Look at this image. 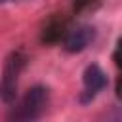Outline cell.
I'll return each mask as SVG.
<instances>
[{"label":"cell","instance_id":"6da1fadb","mask_svg":"<svg viewBox=\"0 0 122 122\" xmlns=\"http://www.w3.org/2000/svg\"><path fill=\"white\" fill-rule=\"evenodd\" d=\"M46 109H48V90L42 86H34L21 99L17 111L13 112V118L21 120V122L36 120L46 112Z\"/></svg>","mask_w":122,"mask_h":122},{"label":"cell","instance_id":"7a4b0ae2","mask_svg":"<svg viewBox=\"0 0 122 122\" xmlns=\"http://www.w3.org/2000/svg\"><path fill=\"white\" fill-rule=\"evenodd\" d=\"M107 86V74L103 72V69L99 65H88L84 71V92L86 97H82L84 101L93 99L103 88Z\"/></svg>","mask_w":122,"mask_h":122},{"label":"cell","instance_id":"3957f363","mask_svg":"<svg viewBox=\"0 0 122 122\" xmlns=\"http://www.w3.org/2000/svg\"><path fill=\"white\" fill-rule=\"evenodd\" d=\"M23 61L17 59V55L13 53L6 67H4V78H2V97L6 103H10L15 95V88H17V72H19V67H21Z\"/></svg>","mask_w":122,"mask_h":122},{"label":"cell","instance_id":"277c9868","mask_svg":"<svg viewBox=\"0 0 122 122\" xmlns=\"http://www.w3.org/2000/svg\"><path fill=\"white\" fill-rule=\"evenodd\" d=\"M95 38V30L92 27H78L74 30L69 32L67 40H65V50L71 51V53H76V51H82L84 48L90 46V42Z\"/></svg>","mask_w":122,"mask_h":122},{"label":"cell","instance_id":"5b68a950","mask_svg":"<svg viewBox=\"0 0 122 122\" xmlns=\"http://www.w3.org/2000/svg\"><path fill=\"white\" fill-rule=\"evenodd\" d=\"M118 51L122 53V42H120V48H118ZM120 65H122V57H120Z\"/></svg>","mask_w":122,"mask_h":122},{"label":"cell","instance_id":"8992f818","mask_svg":"<svg viewBox=\"0 0 122 122\" xmlns=\"http://www.w3.org/2000/svg\"><path fill=\"white\" fill-rule=\"evenodd\" d=\"M4 2H10V0H4Z\"/></svg>","mask_w":122,"mask_h":122}]
</instances>
